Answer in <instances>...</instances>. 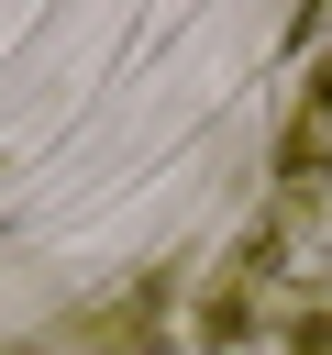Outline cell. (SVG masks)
Wrapping results in <instances>:
<instances>
[{
  "label": "cell",
  "mask_w": 332,
  "mask_h": 355,
  "mask_svg": "<svg viewBox=\"0 0 332 355\" xmlns=\"http://www.w3.org/2000/svg\"><path fill=\"white\" fill-rule=\"evenodd\" d=\"M166 300H177V266H155V277H133L111 311H89L77 344H89V355H155V344H166Z\"/></svg>",
  "instance_id": "1"
},
{
  "label": "cell",
  "mask_w": 332,
  "mask_h": 355,
  "mask_svg": "<svg viewBox=\"0 0 332 355\" xmlns=\"http://www.w3.org/2000/svg\"><path fill=\"white\" fill-rule=\"evenodd\" d=\"M299 355H332V322H299Z\"/></svg>",
  "instance_id": "2"
}]
</instances>
